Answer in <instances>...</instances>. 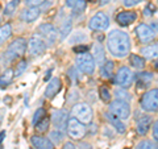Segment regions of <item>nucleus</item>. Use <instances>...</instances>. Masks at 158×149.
<instances>
[{"instance_id":"obj_1","label":"nucleus","mask_w":158,"mask_h":149,"mask_svg":"<svg viewBox=\"0 0 158 149\" xmlns=\"http://www.w3.org/2000/svg\"><path fill=\"white\" fill-rule=\"evenodd\" d=\"M107 48L116 58H124L131 52V38L125 32L113 29L107 36Z\"/></svg>"},{"instance_id":"obj_2","label":"nucleus","mask_w":158,"mask_h":149,"mask_svg":"<svg viewBox=\"0 0 158 149\" xmlns=\"http://www.w3.org/2000/svg\"><path fill=\"white\" fill-rule=\"evenodd\" d=\"M25 49H27V40L24 38H16L9 44V46L7 49V52L4 53L3 59H6V62L9 63L17 59L25 53Z\"/></svg>"},{"instance_id":"obj_3","label":"nucleus","mask_w":158,"mask_h":149,"mask_svg":"<svg viewBox=\"0 0 158 149\" xmlns=\"http://www.w3.org/2000/svg\"><path fill=\"white\" fill-rule=\"evenodd\" d=\"M75 63L77 67L81 70L83 74H92L95 71V59H94L92 54H90L88 52L78 54L75 58Z\"/></svg>"},{"instance_id":"obj_4","label":"nucleus","mask_w":158,"mask_h":149,"mask_svg":"<svg viewBox=\"0 0 158 149\" xmlns=\"http://www.w3.org/2000/svg\"><path fill=\"white\" fill-rule=\"evenodd\" d=\"M141 108L146 112L158 111V88H152L146 91L141 99Z\"/></svg>"},{"instance_id":"obj_5","label":"nucleus","mask_w":158,"mask_h":149,"mask_svg":"<svg viewBox=\"0 0 158 149\" xmlns=\"http://www.w3.org/2000/svg\"><path fill=\"white\" fill-rule=\"evenodd\" d=\"M92 108L87 103H78L73 107V116L83 124L92 121Z\"/></svg>"},{"instance_id":"obj_6","label":"nucleus","mask_w":158,"mask_h":149,"mask_svg":"<svg viewBox=\"0 0 158 149\" xmlns=\"http://www.w3.org/2000/svg\"><path fill=\"white\" fill-rule=\"evenodd\" d=\"M110 112L113 113V115H116L117 117H120L121 120H127V119L131 116L129 103L120 100V99H116L115 102H112L110 104Z\"/></svg>"},{"instance_id":"obj_7","label":"nucleus","mask_w":158,"mask_h":149,"mask_svg":"<svg viewBox=\"0 0 158 149\" xmlns=\"http://www.w3.org/2000/svg\"><path fill=\"white\" fill-rule=\"evenodd\" d=\"M66 130L69 132V135H70V137L74 138V140H79V138L85 137V135H86V127H85V124L81 123L78 119H75L74 116L70 117L67 120Z\"/></svg>"},{"instance_id":"obj_8","label":"nucleus","mask_w":158,"mask_h":149,"mask_svg":"<svg viewBox=\"0 0 158 149\" xmlns=\"http://www.w3.org/2000/svg\"><path fill=\"white\" fill-rule=\"evenodd\" d=\"M113 81H115V84H117V86L121 87V88L129 87L133 82V74L131 71V69L127 67V66H121L117 70Z\"/></svg>"},{"instance_id":"obj_9","label":"nucleus","mask_w":158,"mask_h":149,"mask_svg":"<svg viewBox=\"0 0 158 149\" xmlns=\"http://www.w3.org/2000/svg\"><path fill=\"white\" fill-rule=\"evenodd\" d=\"M108 25H110V17L104 12H96L88 23V28L92 31H104Z\"/></svg>"},{"instance_id":"obj_10","label":"nucleus","mask_w":158,"mask_h":149,"mask_svg":"<svg viewBox=\"0 0 158 149\" xmlns=\"http://www.w3.org/2000/svg\"><path fill=\"white\" fill-rule=\"evenodd\" d=\"M38 34L44 38V41L48 42L49 45H53L54 42L57 41L58 38V32L57 29L54 28V25H52V24H41V25L38 27Z\"/></svg>"},{"instance_id":"obj_11","label":"nucleus","mask_w":158,"mask_h":149,"mask_svg":"<svg viewBox=\"0 0 158 149\" xmlns=\"http://www.w3.org/2000/svg\"><path fill=\"white\" fill-rule=\"evenodd\" d=\"M28 49L29 53L33 56H41L46 50V42L40 34H33L31 40L28 41Z\"/></svg>"},{"instance_id":"obj_12","label":"nucleus","mask_w":158,"mask_h":149,"mask_svg":"<svg viewBox=\"0 0 158 149\" xmlns=\"http://www.w3.org/2000/svg\"><path fill=\"white\" fill-rule=\"evenodd\" d=\"M67 120H69V113L65 110H57L53 112L52 115V121L53 126L59 131H65L67 127Z\"/></svg>"},{"instance_id":"obj_13","label":"nucleus","mask_w":158,"mask_h":149,"mask_svg":"<svg viewBox=\"0 0 158 149\" xmlns=\"http://www.w3.org/2000/svg\"><path fill=\"white\" fill-rule=\"evenodd\" d=\"M136 33L142 42H150L154 40V36H156L154 31L148 24H138L136 28Z\"/></svg>"},{"instance_id":"obj_14","label":"nucleus","mask_w":158,"mask_h":149,"mask_svg":"<svg viewBox=\"0 0 158 149\" xmlns=\"http://www.w3.org/2000/svg\"><path fill=\"white\" fill-rule=\"evenodd\" d=\"M136 20H137V13L135 11H124V12L117 13V16H116V21L121 27L129 25V24L136 21Z\"/></svg>"},{"instance_id":"obj_15","label":"nucleus","mask_w":158,"mask_h":149,"mask_svg":"<svg viewBox=\"0 0 158 149\" xmlns=\"http://www.w3.org/2000/svg\"><path fill=\"white\" fill-rule=\"evenodd\" d=\"M40 13H41V11H40L38 7H28L21 12L20 19L24 23H33L40 17Z\"/></svg>"},{"instance_id":"obj_16","label":"nucleus","mask_w":158,"mask_h":149,"mask_svg":"<svg viewBox=\"0 0 158 149\" xmlns=\"http://www.w3.org/2000/svg\"><path fill=\"white\" fill-rule=\"evenodd\" d=\"M61 88H62L61 79L59 78H53L52 81L48 83V87L45 90V98H48V99L54 98L59 91H61Z\"/></svg>"},{"instance_id":"obj_17","label":"nucleus","mask_w":158,"mask_h":149,"mask_svg":"<svg viewBox=\"0 0 158 149\" xmlns=\"http://www.w3.org/2000/svg\"><path fill=\"white\" fill-rule=\"evenodd\" d=\"M152 123H153V119L149 115H142L137 121V132L138 135L141 136H145L148 132H149L150 127H152Z\"/></svg>"},{"instance_id":"obj_18","label":"nucleus","mask_w":158,"mask_h":149,"mask_svg":"<svg viewBox=\"0 0 158 149\" xmlns=\"http://www.w3.org/2000/svg\"><path fill=\"white\" fill-rule=\"evenodd\" d=\"M33 147L36 149H54V144L50 141V138L42 136H33L31 138Z\"/></svg>"},{"instance_id":"obj_19","label":"nucleus","mask_w":158,"mask_h":149,"mask_svg":"<svg viewBox=\"0 0 158 149\" xmlns=\"http://www.w3.org/2000/svg\"><path fill=\"white\" fill-rule=\"evenodd\" d=\"M104 116L107 117V120L116 128V131H117L118 133H124V132H125V124L121 121L120 117H117L116 115H113V113H111V112H106Z\"/></svg>"},{"instance_id":"obj_20","label":"nucleus","mask_w":158,"mask_h":149,"mask_svg":"<svg viewBox=\"0 0 158 149\" xmlns=\"http://www.w3.org/2000/svg\"><path fill=\"white\" fill-rule=\"evenodd\" d=\"M92 57L95 59V63H103L106 59V56H104V48L100 42H96L94 44V48H92Z\"/></svg>"},{"instance_id":"obj_21","label":"nucleus","mask_w":158,"mask_h":149,"mask_svg":"<svg viewBox=\"0 0 158 149\" xmlns=\"http://www.w3.org/2000/svg\"><path fill=\"white\" fill-rule=\"evenodd\" d=\"M142 57L148 59H156L158 58V44H153V45H148L141 49Z\"/></svg>"},{"instance_id":"obj_22","label":"nucleus","mask_w":158,"mask_h":149,"mask_svg":"<svg viewBox=\"0 0 158 149\" xmlns=\"http://www.w3.org/2000/svg\"><path fill=\"white\" fill-rule=\"evenodd\" d=\"M113 67H115V63H113L112 61H106L104 63H102L100 66V75L103 78H111L112 74H113Z\"/></svg>"},{"instance_id":"obj_23","label":"nucleus","mask_w":158,"mask_h":149,"mask_svg":"<svg viewBox=\"0 0 158 149\" xmlns=\"http://www.w3.org/2000/svg\"><path fill=\"white\" fill-rule=\"evenodd\" d=\"M11 34H12L11 24H6V25H3L2 28H0V46H2L3 44L11 37Z\"/></svg>"},{"instance_id":"obj_24","label":"nucleus","mask_w":158,"mask_h":149,"mask_svg":"<svg viewBox=\"0 0 158 149\" xmlns=\"http://www.w3.org/2000/svg\"><path fill=\"white\" fill-rule=\"evenodd\" d=\"M153 79V74L152 73H148V71H144V73H140L137 75V81H138V84H140V87H146L148 84L152 82Z\"/></svg>"},{"instance_id":"obj_25","label":"nucleus","mask_w":158,"mask_h":149,"mask_svg":"<svg viewBox=\"0 0 158 149\" xmlns=\"http://www.w3.org/2000/svg\"><path fill=\"white\" fill-rule=\"evenodd\" d=\"M129 63L132 65V67L137 69V70H141V69H144V66H145L144 58L140 56H136V54H132L129 57Z\"/></svg>"},{"instance_id":"obj_26","label":"nucleus","mask_w":158,"mask_h":149,"mask_svg":"<svg viewBox=\"0 0 158 149\" xmlns=\"http://www.w3.org/2000/svg\"><path fill=\"white\" fill-rule=\"evenodd\" d=\"M71 27H73V23H71V19L70 17H67L65 21L62 23V25H61V29H59V34H61V38H66L69 36V33H70L71 31Z\"/></svg>"},{"instance_id":"obj_27","label":"nucleus","mask_w":158,"mask_h":149,"mask_svg":"<svg viewBox=\"0 0 158 149\" xmlns=\"http://www.w3.org/2000/svg\"><path fill=\"white\" fill-rule=\"evenodd\" d=\"M13 70H11V69H8V70L4 71L2 75H0V86H7V84H9L12 82L13 79Z\"/></svg>"},{"instance_id":"obj_28","label":"nucleus","mask_w":158,"mask_h":149,"mask_svg":"<svg viewBox=\"0 0 158 149\" xmlns=\"http://www.w3.org/2000/svg\"><path fill=\"white\" fill-rule=\"evenodd\" d=\"M19 4H20V0H11V2L6 6V8H4V15H6V16H11V15L17 9Z\"/></svg>"},{"instance_id":"obj_29","label":"nucleus","mask_w":158,"mask_h":149,"mask_svg":"<svg viewBox=\"0 0 158 149\" xmlns=\"http://www.w3.org/2000/svg\"><path fill=\"white\" fill-rule=\"evenodd\" d=\"M50 141L54 143V144H59L62 140H63V132L62 131H59V130H56V131H53L50 132Z\"/></svg>"},{"instance_id":"obj_30","label":"nucleus","mask_w":158,"mask_h":149,"mask_svg":"<svg viewBox=\"0 0 158 149\" xmlns=\"http://www.w3.org/2000/svg\"><path fill=\"white\" fill-rule=\"evenodd\" d=\"M115 96L117 99H120V100H124V102L131 100V95L124 90V88H117V90L115 91Z\"/></svg>"},{"instance_id":"obj_31","label":"nucleus","mask_w":158,"mask_h":149,"mask_svg":"<svg viewBox=\"0 0 158 149\" xmlns=\"http://www.w3.org/2000/svg\"><path fill=\"white\" fill-rule=\"evenodd\" d=\"M99 95H100V99H102V100H103V102H106V103H108V102L111 100V91L108 90L106 86L100 87V90H99Z\"/></svg>"},{"instance_id":"obj_32","label":"nucleus","mask_w":158,"mask_h":149,"mask_svg":"<svg viewBox=\"0 0 158 149\" xmlns=\"http://www.w3.org/2000/svg\"><path fill=\"white\" fill-rule=\"evenodd\" d=\"M45 116H46V111L44 110V108H38V110L34 112V115H33V120H32L33 124L36 126V124H37L38 121H41Z\"/></svg>"},{"instance_id":"obj_33","label":"nucleus","mask_w":158,"mask_h":149,"mask_svg":"<svg viewBox=\"0 0 158 149\" xmlns=\"http://www.w3.org/2000/svg\"><path fill=\"white\" fill-rule=\"evenodd\" d=\"M36 130L38 131V132H45V131H48V127H49V119L48 117H44L41 121H38L37 124H36Z\"/></svg>"},{"instance_id":"obj_34","label":"nucleus","mask_w":158,"mask_h":149,"mask_svg":"<svg viewBox=\"0 0 158 149\" xmlns=\"http://www.w3.org/2000/svg\"><path fill=\"white\" fill-rule=\"evenodd\" d=\"M136 149H156V147L150 140H142L137 144Z\"/></svg>"},{"instance_id":"obj_35","label":"nucleus","mask_w":158,"mask_h":149,"mask_svg":"<svg viewBox=\"0 0 158 149\" xmlns=\"http://www.w3.org/2000/svg\"><path fill=\"white\" fill-rule=\"evenodd\" d=\"M73 8H74V13L83 12L85 11V8H86V0H77L75 6H74Z\"/></svg>"},{"instance_id":"obj_36","label":"nucleus","mask_w":158,"mask_h":149,"mask_svg":"<svg viewBox=\"0 0 158 149\" xmlns=\"http://www.w3.org/2000/svg\"><path fill=\"white\" fill-rule=\"evenodd\" d=\"M28 67V62L27 61H20L17 63V67H16V71H15V75H21V74L27 70Z\"/></svg>"},{"instance_id":"obj_37","label":"nucleus","mask_w":158,"mask_h":149,"mask_svg":"<svg viewBox=\"0 0 158 149\" xmlns=\"http://www.w3.org/2000/svg\"><path fill=\"white\" fill-rule=\"evenodd\" d=\"M24 2H25V6H28V7H40V6H42L46 0H24Z\"/></svg>"},{"instance_id":"obj_38","label":"nucleus","mask_w":158,"mask_h":149,"mask_svg":"<svg viewBox=\"0 0 158 149\" xmlns=\"http://www.w3.org/2000/svg\"><path fill=\"white\" fill-rule=\"evenodd\" d=\"M154 12H156V7L153 6V4H148L146 8H145V11H144V15H145V16H152Z\"/></svg>"},{"instance_id":"obj_39","label":"nucleus","mask_w":158,"mask_h":149,"mask_svg":"<svg viewBox=\"0 0 158 149\" xmlns=\"http://www.w3.org/2000/svg\"><path fill=\"white\" fill-rule=\"evenodd\" d=\"M73 50L77 54H82V53L88 52V46H87V45H79V46H75V48H74Z\"/></svg>"},{"instance_id":"obj_40","label":"nucleus","mask_w":158,"mask_h":149,"mask_svg":"<svg viewBox=\"0 0 158 149\" xmlns=\"http://www.w3.org/2000/svg\"><path fill=\"white\" fill-rule=\"evenodd\" d=\"M142 0H124V6L128 7V8H131V7H135L137 6L138 3H141Z\"/></svg>"},{"instance_id":"obj_41","label":"nucleus","mask_w":158,"mask_h":149,"mask_svg":"<svg viewBox=\"0 0 158 149\" xmlns=\"http://www.w3.org/2000/svg\"><path fill=\"white\" fill-rule=\"evenodd\" d=\"M153 137L156 141H158V120L153 124Z\"/></svg>"},{"instance_id":"obj_42","label":"nucleus","mask_w":158,"mask_h":149,"mask_svg":"<svg viewBox=\"0 0 158 149\" xmlns=\"http://www.w3.org/2000/svg\"><path fill=\"white\" fill-rule=\"evenodd\" d=\"M78 149H92V147L88 143H81L79 144V147H78Z\"/></svg>"},{"instance_id":"obj_43","label":"nucleus","mask_w":158,"mask_h":149,"mask_svg":"<svg viewBox=\"0 0 158 149\" xmlns=\"http://www.w3.org/2000/svg\"><path fill=\"white\" fill-rule=\"evenodd\" d=\"M63 149H77V148L73 143H66L65 145H63Z\"/></svg>"},{"instance_id":"obj_44","label":"nucleus","mask_w":158,"mask_h":149,"mask_svg":"<svg viewBox=\"0 0 158 149\" xmlns=\"http://www.w3.org/2000/svg\"><path fill=\"white\" fill-rule=\"evenodd\" d=\"M150 28H152L154 32H158V21H153V23L150 24Z\"/></svg>"},{"instance_id":"obj_45","label":"nucleus","mask_w":158,"mask_h":149,"mask_svg":"<svg viewBox=\"0 0 158 149\" xmlns=\"http://www.w3.org/2000/svg\"><path fill=\"white\" fill-rule=\"evenodd\" d=\"M75 3H77V0H66V6L70 7V8H73L75 6Z\"/></svg>"},{"instance_id":"obj_46","label":"nucleus","mask_w":158,"mask_h":149,"mask_svg":"<svg viewBox=\"0 0 158 149\" xmlns=\"http://www.w3.org/2000/svg\"><path fill=\"white\" fill-rule=\"evenodd\" d=\"M4 137H6V131H2V132H0V145H2Z\"/></svg>"},{"instance_id":"obj_47","label":"nucleus","mask_w":158,"mask_h":149,"mask_svg":"<svg viewBox=\"0 0 158 149\" xmlns=\"http://www.w3.org/2000/svg\"><path fill=\"white\" fill-rule=\"evenodd\" d=\"M99 2H100V6H106V4H108L111 0H99Z\"/></svg>"},{"instance_id":"obj_48","label":"nucleus","mask_w":158,"mask_h":149,"mask_svg":"<svg viewBox=\"0 0 158 149\" xmlns=\"http://www.w3.org/2000/svg\"><path fill=\"white\" fill-rule=\"evenodd\" d=\"M50 73H52V69H50V70H49V71L46 73V75H45V81H48V78L50 77Z\"/></svg>"}]
</instances>
